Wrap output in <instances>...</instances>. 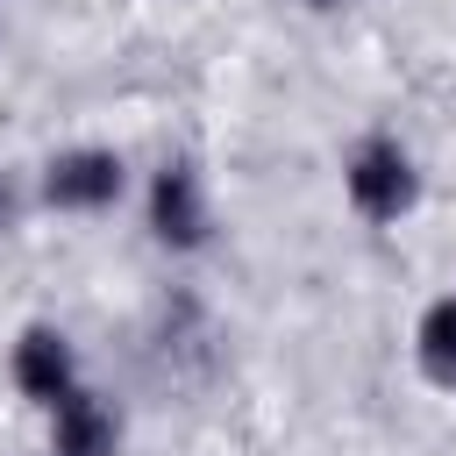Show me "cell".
I'll return each mask as SVG.
<instances>
[{
  "mask_svg": "<svg viewBox=\"0 0 456 456\" xmlns=\"http://www.w3.org/2000/svg\"><path fill=\"white\" fill-rule=\"evenodd\" d=\"M342 192H349V207L363 214V221H378V228H392L399 214H413V200H420V164H413V150L399 142V135H356L349 142V157H342Z\"/></svg>",
  "mask_w": 456,
  "mask_h": 456,
  "instance_id": "obj_1",
  "label": "cell"
},
{
  "mask_svg": "<svg viewBox=\"0 0 456 456\" xmlns=\"http://www.w3.org/2000/svg\"><path fill=\"white\" fill-rule=\"evenodd\" d=\"M142 214H150V235L171 249V256H192L214 242V192L200 178L192 157H164L150 171V192H142Z\"/></svg>",
  "mask_w": 456,
  "mask_h": 456,
  "instance_id": "obj_2",
  "label": "cell"
},
{
  "mask_svg": "<svg viewBox=\"0 0 456 456\" xmlns=\"http://www.w3.org/2000/svg\"><path fill=\"white\" fill-rule=\"evenodd\" d=\"M121 192H128V164L107 142H71L36 178V200L57 214H107V207H121Z\"/></svg>",
  "mask_w": 456,
  "mask_h": 456,
  "instance_id": "obj_3",
  "label": "cell"
},
{
  "mask_svg": "<svg viewBox=\"0 0 456 456\" xmlns=\"http://www.w3.org/2000/svg\"><path fill=\"white\" fill-rule=\"evenodd\" d=\"M7 378H14V392L36 399L43 413L86 385V378H78V349H71V335L50 328V321H28V328L14 335V349H7Z\"/></svg>",
  "mask_w": 456,
  "mask_h": 456,
  "instance_id": "obj_4",
  "label": "cell"
},
{
  "mask_svg": "<svg viewBox=\"0 0 456 456\" xmlns=\"http://www.w3.org/2000/svg\"><path fill=\"white\" fill-rule=\"evenodd\" d=\"M50 456H121V413L93 385L50 406Z\"/></svg>",
  "mask_w": 456,
  "mask_h": 456,
  "instance_id": "obj_5",
  "label": "cell"
},
{
  "mask_svg": "<svg viewBox=\"0 0 456 456\" xmlns=\"http://www.w3.org/2000/svg\"><path fill=\"white\" fill-rule=\"evenodd\" d=\"M413 363H420L442 392H456V292H442V299L413 321Z\"/></svg>",
  "mask_w": 456,
  "mask_h": 456,
  "instance_id": "obj_6",
  "label": "cell"
},
{
  "mask_svg": "<svg viewBox=\"0 0 456 456\" xmlns=\"http://www.w3.org/2000/svg\"><path fill=\"white\" fill-rule=\"evenodd\" d=\"M21 221V192H14V178L0 171V228H14Z\"/></svg>",
  "mask_w": 456,
  "mask_h": 456,
  "instance_id": "obj_7",
  "label": "cell"
},
{
  "mask_svg": "<svg viewBox=\"0 0 456 456\" xmlns=\"http://www.w3.org/2000/svg\"><path fill=\"white\" fill-rule=\"evenodd\" d=\"M321 7H328V0H321Z\"/></svg>",
  "mask_w": 456,
  "mask_h": 456,
  "instance_id": "obj_8",
  "label": "cell"
}]
</instances>
